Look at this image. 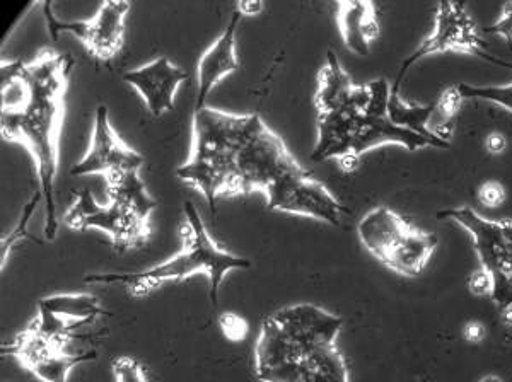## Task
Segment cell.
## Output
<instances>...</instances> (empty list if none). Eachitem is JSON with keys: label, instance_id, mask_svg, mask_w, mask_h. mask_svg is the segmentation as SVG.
Instances as JSON below:
<instances>
[{"label": "cell", "instance_id": "9", "mask_svg": "<svg viewBox=\"0 0 512 382\" xmlns=\"http://www.w3.org/2000/svg\"><path fill=\"white\" fill-rule=\"evenodd\" d=\"M265 198L270 210L321 220L332 226H338L344 214V205L333 197L332 191L304 168L275 181Z\"/></svg>", "mask_w": 512, "mask_h": 382}, {"label": "cell", "instance_id": "26", "mask_svg": "<svg viewBox=\"0 0 512 382\" xmlns=\"http://www.w3.org/2000/svg\"><path fill=\"white\" fill-rule=\"evenodd\" d=\"M222 335L226 336L229 342L239 343L245 340L250 333V325L243 316L236 313H224L219 318Z\"/></svg>", "mask_w": 512, "mask_h": 382}, {"label": "cell", "instance_id": "17", "mask_svg": "<svg viewBox=\"0 0 512 382\" xmlns=\"http://www.w3.org/2000/svg\"><path fill=\"white\" fill-rule=\"evenodd\" d=\"M337 24L350 52L359 57H367L371 53V43L379 36L378 12L373 2H338Z\"/></svg>", "mask_w": 512, "mask_h": 382}, {"label": "cell", "instance_id": "21", "mask_svg": "<svg viewBox=\"0 0 512 382\" xmlns=\"http://www.w3.org/2000/svg\"><path fill=\"white\" fill-rule=\"evenodd\" d=\"M434 103L431 105H410L400 96V93L390 91L388 99V115L391 122L396 123L398 127L407 128L410 132L424 135L427 139L437 140L429 132V120H431ZM443 142V140H439Z\"/></svg>", "mask_w": 512, "mask_h": 382}, {"label": "cell", "instance_id": "13", "mask_svg": "<svg viewBox=\"0 0 512 382\" xmlns=\"http://www.w3.org/2000/svg\"><path fill=\"white\" fill-rule=\"evenodd\" d=\"M303 362V348L268 316L256 338V379L260 382H306Z\"/></svg>", "mask_w": 512, "mask_h": 382}, {"label": "cell", "instance_id": "18", "mask_svg": "<svg viewBox=\"0 0 512 382\" xmlns=\"http://www.w3.org/2000/svg\"><path fill=\"white\" fill-rule=\"evenodd\" d=\"M38 311L52 316L74 331L82 326L93 325L96 319L106 314L98 297L91 294H53L41 297Z\"/></svg>", "mask_w": 512, "mask_h": 382}, {"label": "cell", "instance_id": "30", "mask_svg": "<svg viewBox=\"0 0 512 382\" xmlns=\"http://www.w3.org/2000/svg\"><path fill=\"white\" fill-rule=\"evenodd\" d=\"M492 301L501 311L512 307V275H499L495 277L494 292H492Z\"/></svg>", "mask_w": 512, "mask_h": 382}, {"label": "cell", "instance_id": "27", "mask_svg": "<svg viewBox=\"0 0 512 382\" xmlns=\"http://www.w3.org/2000/svg\"><path fill=\"white\" fill-rule=\"evenodd\" d=\"M506 188L499 181H485L478 188V202L487 209H499L506 202Z\"/></svg>", "mask_w": 512, "mask_h": 382}, {"label": "cell", "instance_id": "24", "mask_svg": "<svg viewBox=\"0 0 512 382\" xmlns=\"http://www.w3.org/2000/svg\"><path fill=\"white\" fill-rule=\"evenodd\" d=\"M463 99H482L495 105L504 106L512 111V84L509 86H472V84H460Z\"/></svg>", "mask_w": 512, "mask_h": 382}, {"label": "cell", "instance_id": "28", "mask_svg": "<svg viewBox=\"0 0 512 382\" xmlns=\"http://www.w3.org/2000/svg\"><path fill=\"white\" fill-rule=\"evenodd\" d=\"M494 287V273H490L489 270H485V268H478V270H475V272L470 275V278H468V290L472 292L473 296L492 297Z\"/></svg>", "mask_w": 512, "mask_h": 382}, {"label": "cell", "instance_id": "32", "mask_svg": "<svg viewBox=\"0 0 512 382\" xmlns=\"http://www.w3.org/2000/svg\"><path fill=\"white\" fill-rule=\"evenodd\" d=\"M485 149L490 152V154H494V156H499L502 152L507 149V140L504 135L499 134V132H492V134L485 139Z\"/></svg>", "mask_w": 512, "mask_h": 382}, {"label": "cell", "instance_id": "25", "mask_svg": "<svg viewBox=\"0 0 512 382\" xmlns=\"http://www.w3.org/2000/svg\"><path fill=\"white\" fill-rule=\"evenodd\" d=\"M115 382H149L146 371L134 357H118L111 362Z\"/></svg>", "mask_w": 512, "mask_h": 382}, {"label": "cell", "instance_id": "12", "mask_svg": "<svg viewBox=\"0 0 512 382\" xmlns=\"http://www.w3.org/2000/svg\"><path fill=\"white\" fill-rule=\"evenodd\" d=\"M460 224L472 236L480 267L499 275H512V220H489L470 209L456 207L437 214Z\"/></svg>", "mask_w": 512, "mask_h": 382}, {"label": "cell", "instance_id": "4", "mask_svg": "<svg viewBox=\"0 0 512 382\" xmlns=\"http://www.w3.org/2000/svg\"><path fill=\"white\" fill-rule=\"evenodd\" d=\"M357 234L362 246L381 265L408 278L424 272L439 244L436 234L420 229L388 207L367 212Z\"/></svg>", "mask_w": 512, "mask_h": 382}, {"label": "cell", "instance_id": "16", "mask_svg": "<svg viewBox=\"0 0 512 382\" xmlns=\"http://www.w3.org/2000/svg\"><path fill=\"white\" fill-rule=\"evenodd\" d=\"M241 18L243 16L239 14V11H234L233 18L227 24L226 29L222 31L221 36L210 45L209 50L198 60V93L195 110L204 108L209 94L214 91V87L224 77L239 70L238 53H236V31H238Z\"/></svg>", "mask_w": 512, "mask_h": 382}, {"label": "cell", "instance_id": "8", "mask_svg": "<svg viewBox=\"0 0 512 382\" xmlns=\"http://www.w3.org/2000/svg\"><path fill=\"white\" fill-rule=\"evenodd\" d=\"M369 87H371V98H369L366 110L362 113L359 125H357V132L352 140V151H350L352 161L361 164L364 152L386 144L402 145L410 152L427 149V147L449 149V144L446 142L427 139L424 135L415 134V132L398 127L396 123L391 122L390 115H388L391 86L386 79L371 81Z\"/></svg>", "mask_w": 512, "mask_h": 382}, {"label": "cell", "instance_id": "1", "mask_svg": "<svg viewBox=\"0 0 512 382\" xmlns=\"http://www.w3.org/2000/svg\"><path fill=\"white\" fill-rule=\"evenodd\" d=\"M74 67V58L52 48L41 50L30 64L21 60L0 64V132L9 142L23 145L35 159L45 200L43 234L48 241L59 232L55 180L65 93Z\"/></svg>", "mask_w": 512, "mask_h": 382}, {"label": "cell", "instance_id": "33", "mask_svg": "<svg viewBox=\"0 0 512 382\" xmlns=\"http://www.w3.org/2000/svg\"><path fill=\"white\" fill-rule=\"evenodd\" d=\"M236 11H239L241 16H256L263 11V4L260 0H243L239 2Z\"/></svg>", "mask_w": 512, "mask_h": 382}, {"label": "cell", "instance_id": "29", "mask_svg": "<svg viewBox=\"0 0 512 382\" xmlns=\"http://www.w3.org/2000/svg\"><path fill=\"white\" fill-rule=\"evenodd\" d=\"M487 35L502 36L507 43H512V2H506L502 6L501 16L494 24L483 29Z\"/></svg>", "mask_w": 512, "mask_h": 382}, {"label": "cell", "instance_id": "20", "mask_svg": "<svg viewBox=\"0 0 512 382\" xmlns=\"http://www.w3.org/2000/svg\"><path fill=\"white\" fill-rule=\"evenodd\" d=\"M105 181L108 202L132 210L142 219L151 220L154 210L158 209V202L147 191L144 180H140V171H128Z\"/></svg>", "mask_w": 512, "mask_h": 382}, {"label": "cell", "instance_id": "34", "mask_svg": "<svg viewBox=\"0 0 512 382\" xmlns=\"http://www.w3.org/2000/svg\"><path fill=\"white\" fill-rule=\"evenodd\" d=\"M502 313V325L506 326L507 330H512V307L504 309Z\"/></svg>", "mask_w": 512, "mask_h": 382}, {"label": "cell", "instance_id": "10", "mask_svg": "<svg viewBox=\"0 0 512 382\" xmlns=\"http://www.w3.org/2000/svg\"><path fill=\"white\" fill-rule=\"evenodd\" d=\"M65 348L67 343L47 338L28 325L12 338V342L2 345V354L14 357L41 382H67L74 367L91 362L98 354H67Z\"/></svg>", "mask_w": 512, "mask_h": 382}, {"label": "cell", "instance_id": "3", "mask_svg": "<svg viewBox=\"0 0 512 382\" xmlns=\"http://www.w3.org/2000/svg\"><path fill=\"white\" fill-rule=\"evenodd\" d=\"M181 239L183 248L173 258L164 261L158 267L135 273H93L84 278L86 284H122L132 297H146L166 282L185 280L198 273L209 278L210 301L219 304V290L222 280L233 270L251 268V261L243 256L233 255L210 236L204 220L198 214L197 207L190 200L183 207Z\"/></svg>", "mask_w": 512, "mask_h": 382}, {"label": "cell", "instance_id": "5", "mask_svg": "<svg viewBox=\"0 0 512 382\" xmlns=\"http://www.w3.org/2000/svg\"><path fill=\"white\" fill-rule=\"evenodd\" d=\"M461 53V55H473L487 62L501 65L504 60L494 58L483 47L482 40L478 36L477 24L473 21L465 4L460 2H439L436 7V23L431 35L420 43L410 57L405 58L396 81L391 84L393 93H400L403 79L422 58L431 57L436 53Z\"/></svg>", "mask_w": 512, "mask_h": 382}, {"label": "cell", "instance_id": "22", "mask_svg": "<svg viewBox=\"0 0 512 382\" xmlns=\"http://www.w3.org/2000/svg\"><path fill=\"white\" fill-rule=\"evenodd\" d=\"M461 101H463V96H461L458 86L444 89L443 94L434 103V110H432L431 120H429V132L432 137L449 144V140L454 134L456 116L460 113Z\"/></svg>", "mask_w": 512, "mask_h": 382}, {"label": "cell", "instance_id": "7", "mask_svg": "<svg viewBox=\"0 0 512 382\" xmlns=\"http://www.w3.org/2000/svg\"><path fill=\"white\" fill-rule=\"evenodd\" d=\"M52 7V2L41 4L47 19L48 35L52 36L53 41L59 40L64 33L74 35L99 62H110L122 50L125 21L132 9V4L127 0H106L96 16L88 21H60L53 14Z\"/></svg>", "mask_w": 512, "mask_h": 382}, {"label": "cell", "instance_id": "6", "mask_svg": "<svg viewBox=\"0 0 512 382\" xmlns=\"http://www.w3.org/2000/svg\"><path fill=\"white\" fill-rule=\"evenodd\" d=\"M62 220L72 231L105 232L115 251L142 248L151 238V220L142 219L117 203L103 205L89 190L77 191L76 200L65 210Z\"/></svg>", "mask_w": 512, "mask_h": 382}, {"label": "cell", "instance_id": "11", "mask_svg": "<svg viewBox=\"0 0 512 382\" xmlns=\"http://www.w3.org/2000/svg\"><path fill=\"white\" fill-rule=\"evenodd\" d=\"M144 166V157L130 149L120 135L111 127L110 115L105 105L98 106L94 116L91 144L81 161L70 169L72 176L101 174L105 180L128 173L140 171Z\"/></svg>", "mask_w": 512, "mask_h": 382}, {"label": "cell", "instance_id": "19", "mask_svg": "<svg viewBox=\"0 0 512 382\" xmlns=\"http://www.w3.org/2000/svg\"><path fill=\"white\" fill-rule=\"evenodd\" d=\"M359 86H355L349 74L345 72L340 64L337 55L328 50L326 64L318 74V89L315 94V106L318 115L328 113V111L337 110L345 103H349L354 98Z\"/></svg>", "mask_w": 512, "mask_h": 382}, {"label": "cell", "instance_id": "2", "mask_svg": "<svg viewBox=\"0 0 512 382\" xmlns=\"http://www.w3.org/2000/svg\"><path fill=\"white\" fill-rule=\"evenodd\" d=\"M255 118L209 106L193 113L192 149L176 176L200 191L214 214L219 198L238 195L239 157Z\"/></svg>", "mask_w": 512, "mask_h": 382}, {"label": "cell", "instance_id": "31", "mask_svg": "<svg viewBox=\"0 0 512 382\" xmlns=\"http://www.w3.org/2000/svg\"><path fill=\"white\" fill-rule=\"evenodd\" d=\"M463 336H465L466 342L478 345L487 338V328L480 321H470L463 328Z\"/></svg>", "mask_w": 512, "mask_h": 382}, {"label": "cell", "instance_id": "15", "mask_svg": "<svg viewBox=\"0 0 512 382\" xmlns=\"http://www.w3.org/2000/svg\"><path fill=\"white\" fill-rule=\"evenodd\" d=\"M187 79V70L166 57L156 58L123 76V81L134 87L154 116L164 115L175 108L176 93Z\"/></svg>", "mask_w": 512, "mask_h": 382}, {"label": "cell", "instance_id": "35", "mask_svg": "<svg viewBox=\"0 0 512 382\" xmlns=\"http://www.w3.org/2000/svg\"><path fill=\"white\" fill-rule=\"evenodd\" d=\"M478 382H504L502 381L501 377L494 376V374H490V376H485L480 379Z\"/></svg>", "mask_w": 512, "mask_h": 382}, {"label": "cell", "instance_id": "23", "mask_svg": "<svg viewBox=\"0 0 512 382\" xmlns=\"http://www.w3.org/2000/svg\"><path fill=\"white\" fill-rule=\"evenodd\" d=\"M41 200H43V193H41V190L35 191V195L31 197L30 202L26 203V207H24L23 214H21V219H19L16 227H14L7 236L2 238V243H0V268H2V270L6 268L7 258L11 255L12 248H14L19 241L31 239V241L41 244V241H38L35 236H31L30 232H28V224H30L31 217H33L36 209H38V203H40Z\"/></svg>", "mask_w": 512, "mask_h": 382}, {"label": "cell", "instance_id": "14", "mask_svg": "<svg viewBox=\"0 0 512 382\" xmlns=\"http://www.w3.org/2000/svg\"><path fill=\"white\" fill-rule=\"evenodd\" d=\"M272 318L297 345H301L304 354L321 345L337 343L338 333L344 326V319L340 316L309 302L282 307L272 314Z\"/></svg>", "mask_w": 512, "mask_h": 382}]
</instances>
